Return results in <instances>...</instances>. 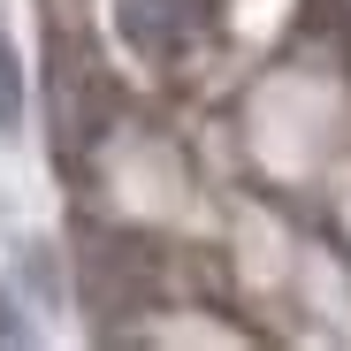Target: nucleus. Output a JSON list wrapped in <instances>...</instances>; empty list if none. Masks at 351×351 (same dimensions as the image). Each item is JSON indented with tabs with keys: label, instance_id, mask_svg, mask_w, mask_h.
Returning <instances> with one entry per match:
<instances>
[{
	"label": "nucleus",
	"instance_id": "nucleus-1",
	"mask_svg": "<svg viewBox=\"0 0 351 351\" xmlns=\"http://www.w3.org/2000/svg\"><path fill=\"white\" fill-rule=\"evenodd\" d=\"M23 123V69H16V46L0 38V130Z\"/></svg>",
	"mask_w": 351,
	"mask_h": 351
}]
</instances>
